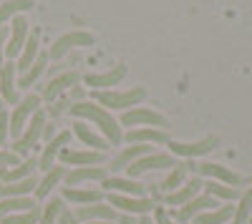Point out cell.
<instances>
[{"instance_id":"1","label":"cell","mask_w":252,"mask_h":224,"mask_svg":"<svg viewBox=\"0 0 252 224\" xmlns=\"http://www.w3.org/2000/svg\"><path fill=\"white\" fill-rule=\"evenodd\" d=\"M71 113H73L76 118H89V121H94V124L103 131V136L111 141V144H121V141H124L121 129H119V124H116V118H114L106 109H103V106L81 101V104H73V106H71Z\"/></svg>"},{"instance_id":"2","label":"cell","mask_w":252,"mask_h":224,"mask_svg":"<svg viewBox=\"0 0 252 224\" xmlns=\"http://www.w3.org/2000/svg\"><path fill=\"white\" fill-rule=\"evenodd\" d=\"M96 104L98 106H106V109H131L136 106L139 101L146 98V88L144 86H134L129 91H96Z\"/></svg>"},{"instance_id":"3","label":"cell","mask_w":252,"mask_h":224,"mask_svg":"<svg viewBox=\"0 0 252 224\" xmlns=\"http://www.w3.org/2000/svg\"><path fill=\"white\" fill-rule=\"evenodd\" d=\"M76 46H94V35L86 33V30H71V33H66V35H61L56 43L51 46L48 56H51V58H63V56H66L71 48H76Z\"/></svg>"},{"instance_id":"4","label":"cell","mask_w":252,"mask_h":224,"mask_svg":"<svg viewBox=\"0 0 252 224\" xmlns=\"http://www.w3.org/2000/svg\"><path fill=\"white\" fill-rule=\"evenodd\" d=\"M43 126H46V116H43V111H35L33 113V121L28 124V129H26V134L20 136L15 144H13V154H28L31 151V146L38 141V136L43 134Z\"/></svg>"},{"instance_id":"5","label":"cell","mask_w":252,"mask_h":224,"mask_svg":"<svg viewBox=\"0 0 252 224\" xmlns=\"http://www.w3.org/2000/svg\"><path fill=\"white\" fill-rule=\"evenodd\" d=\"M177 161L172 154H149V156H141L136 159L131 167H126L129 169V176H141L144 171H152V169H169L174 167Z\"/></svg>"},{"instance_id":"6","label":"cell","mask_w":252,"mask_h":224,"mask_svg":"<svg viewBox=\"0 0 252 224\" xmlns=\"http://www.w3.org/2000/svg\"><path fill=\"white\" fill-rule=\"evenodd\" d=\"M217 144H220V139H217V136H207V139H202V141H192V144H182V141H169V149H172V154H177V156L192 159V156L209 154Z\"/></svg>"},{"instance_id":"7","label":"cell","mask_w":252,"mask_h":224,"mask_svg":"<svg viewBox=\"0 0 252 224\" xmlns=\"http://www.w3.org/2000/svg\"><path fill=\"white\" fill-rule=\"evenodd\" d=\"M109 204L121 207L124 212H131V214H146L149 209H154V201L149 196H124V194H109Z\"/></svg>"},{"instance_id":"8","label":"cell","mask_w":252,"mask_h":224,"mask_svg":"<svg viewBox=\"0 0 252 224\" xmlns=\"http://www.w3.org/2000/svg\"><path fill=\"white\" fill-rule=\"evenodd\" d=\"M212 207H217L215 196H209V194H199V196H194L192 201L182 204V207L174 212V219L184 224V222H189L192 217H197V214H202V212H207V209H212Z\"/></svg>"},{"instance_id":"9","label":"cell","mask_w":252,"mask_h":224,"mask_svg":"<svg viewBox=\"0 0 252 224\" xmlns=\"http://www.w3.org/2000/svg\"><path fill=\"white\" fill-rule=\"evenodd\" d=\"M38 104H40V98H38V96H28V98H23V104H20V106H15V111H13V116H10V129H8L13 136L20 139L26 118H28L31 113L38 111Z\"/></svg>"},{"instance_id":"10","label":"cell","mask_w":252,"mask_h":224,"mask_svg":"<svg viewBox=\"0 0 252 224\" xmlns=\"http://www.w3.org/2000/svg\"><path fill=\"white\" fill-rule=\"evenodd\" d=\"M121 124L124 126H136V124H146V126H166V118L157 111L149 109H131L129 113L121 116Z\"/></svg>"},{"instance_id":"11","label":"cell","mask_w":252,"mask_h":224,"mask_svg":"<svg viewBox=\"0 0 252 224\" xmlns=\"http://www.w3.org/2000/svg\"><path fill=\"white\" fill-rule=\"evenodd\" d=\"M202 179L199 176H194V179H189L184 187H179L177 192H172V194H166V204H172V207H182V204H187V201H192L194 196H199V192H202Z\"/></svg>"},{"instance_id":"12","label":"cell","mask_w":252,"mask_h":224,"mask_svg":"<svg viewBox=\"0 0 252 224\" xmlns=\"http://www.w3.org/2000/svg\"><path fill=\"white\" fill-rule=\"evenodd\" d=\"M76 222H89V219H101V222H114L119 219L114 207H103V204H89V207H78L73 212Z\"/></svg>"},{"instance_id":"13","label":"cell","mask_w":252,"mask_h":224,"mask_svg":"<svg viewBox=\"0 0 252 224\" xmlns=\"http://www.w3.org/2000/svg\"><path fill=\"white\" fill-rule=\"evenodd\" d=\"M197 171L202 176H212V179H220L222 184H229V187H240L242 179L240 174H235L232 169H227L222 164H197Z\"/></svg>"},{"instance_id":"14","label":"cell","mask_w":252,"mask_h":224,"mask_svg":"<svg viewBox=\"0 0 252 224\" xmlns=\"http://www.w3.org/2000/svg\"><path fill=\"white\" fill-rule=\"evenodd\" d=\"M26 40H28V23L20 15H15L13 18V35H10V43L5 46V53H8V58H15V56H20V51H23V46H26Z\"/></svg>"},{"instance_id":"15","label":"cell","mask_w":252,"mask_h":224,"mask_svg":"<svg viewBox=\"0 0 252 224\" xmlns=\"http://www.w3.org/2000/svg\"><path fill=\"white\" fill-rule=\"evenodd\" d=\"M126 76V66L124 63H119V66H114L111 71H106V73H89L86 76V84L89 86H94L96 91L103 86V88H109V86H116L119 81Z\"/></svg>"},{"instance_id":"16","label":"cell","mask_w":252,"mask_h":224,"mask_svg":"<svg viewBox=\"0 0 252 224\" xmlns=\"http://www.w3.org/2000/svg\"><path fill=\"white\" fill-rule=\"evenodd\" d=\"M149 154H154L152 151V146H144V144H134V146H129V149H124L114 161H111V167L109 169H114V171H121L124 167H131L136 159H141V156H149Z\"/></svg>"},{"instance_id":"17","label":"cell","mask_w":252,"mask_h":224,"mask_svg":"<svg viewBox=\"0 0 252 224\" xmlns=\"http://www.w3.org/2000/svg\"><path fill=\"white\" fill-rule=\"evenodd\" d=\"M129 144H169V136L161 129H134L126 134Z\"/></svg>"},{"instance_id":"18","label":"cell","mask_w":252,"mask_h":224,"mask_svg":"<svg viewBox=\"0 0 252 224\" xmlns=\"http://www.w3.org/2000/svg\"><path fill=\"white\" fill-rule=\"evenodd\" d=\"M98 179H106L103 167H76L73 171L66 174V184L76 187V184H81V181H98Z\"/></svg>"},{"instance_id":"19","label":"cell","mask_w":252,"mask_h":224,"mask_svg":"<svg viewBox=\"0 0 252 224\" xmlns=\"http://www.w3.org/2000/svg\"><path fill=\"white\" fill-rule=\"evenodd\" d=\"M81 81V76L78 73H73V71H68V73H63V76H58V78H53L51 84L43 88V98L46 101H53L58 93H63L66 88H71V86H76Z\"/></svg>"},{"instance_id":"20","label":"cell","mask_w":252,"mask_h":224,"mask_svg":"<svg viewBox=\"0 0 252 224\" xmlns=\"http://www.w3.org/2000/svg\"><path fill=\"white\" fill-rule=\"evenodd\" d=\"M0 93H3V101H8V104H15V101H18L15 63H3V71H0Z\"/></svg>"},{"instance_id":"21","label":"cell","mask_w":252,"mask_h":224,"mask_svg":"<svg viewBox=\"0 0 252 224\" xmlns=\"http://www.w3.org/2000/svg\"><path fill=\"white\" fill-rule=\"evenodd\" d=\"M63 199L76 201V204H101V201H103V192H98V189H76V187H66V189H63Z\"/></svg>"},{"instance_id":"22","label":"cell","mask_w":252,"mask_h":224,"mask_svg":"<svg viewBox=\"0 0 252 224\" xmlns=\"http://www.w3.org/2000/svg\"><path fill=\"white\" fill-rule=\"evenodd\" d=\"M73 134L83 141L86 146H94V151H106L109 149V144H106V139L103 136H98V134H94L83 121H78V124H73Z\"/></svg>"},{"instance_id":"23","label":"cell","mask_w":252,"mask_h":224,"mask_svg":"<svg viewBox=\"0 0 252 224\" xmlns=\"http://www.w3.org/2000/svg\"><path fill=\"white\" fill-rule=\"evenodd\" d=\"M33 169H35V159H28V161H23V164H18V167H13V169L0 167V179H3L5 184L23 181V179H28V176L33 174Z\"/></svg>"},{"instance_id":"24","label":"cell","mask_w":252,"mask_h":224,"mask_svg":"<svg viewBox=\"0 0 252 224\" xmlns=\"http://www.w3.org/2000/svg\"><path fill=\"white\" fill-rule=\"evenodd\" d=\"M68 139H71V131H63V134H58L56 139L48 141V146L43 149V156H40V169H43V171H51V161H53V156L61 151V146H66V144H68Z\"/></svg>"},{"instance_id":"25","label":"cell","mask_w":252,"mask_h":224,"mask_svg":"<svg viewBox=\"0 0 252 224\" xmlns=\"http://www.w3.org/2000/svg\"><path fill=\"white\" fill-rule=\"evenodd\" d=\"M61 159L73 167H86V164H101L103 154L101 151H63Z\"/></svg>"},{"instance_id":"26","label":"cell","mask_w":252,"mask_h":224,"mask_svg":"<svg viewBox=\"0 0 252 224\" xmlns=\"http://www.w3.org/2000/svg\"><path fill=\"white\" fill-rule=\"evenodd\" d=\"M35 58H38V33H31L28 40H26V46H23V56H20V60L15 63V71H20V76H23L33 66Z\"/></svg>"},{"instance_id":"27","label":"cell","mask_w":252,"mask_h":224,"mask_svg":"<svg viewBox=\"0 0 252 224\" xmlns=\"http://www.w3.org/2000/svg\"><path fill=\"white\" fill-rule=\"evenodd\" d=\"M103 189L109 192H124L129 196H144V184H136V181H126V179H103Z\"/></svg>"},{"instance_id":"28","label":"cell","mask_w":252,"mask_h":224,"mask_svg":"<svg viewBox=\"0 0 252 224\" xmlns=\"http://www.w3.org/2000/svg\"><path fill=\"white\" fill-rule=\"evenodd\" d=\"M31 8H35L33 0H8V3H3V5H0V28H3L5 20L15 18L18 13H26Z\"/></svg>"},{"instance_id":"29","label":"cell","mask_w":252,"mask_h":224,"mask_svg":"<svg viewBox=\"0 0 252 224\" xmlns=\"http://www.w3.org/2000/svg\"><path fill=\"white\" fill-rule=\"evenodd\" d=\"M46 66H48V53H38V58L33 60V66L20 76V86L23 88H28L31 84H35V81L40 78V73L46 71Z\"/></svg>"},{"instance_id":"30","label":"cell","mask_w":252,"mask_h":224,"mask_svg":"<svg viewBox=\"0 0 252 224\" xmlns=\"http://www.w3.org/2000/svg\"><path fill=\"white\" fill-rule=\"evenodd\" d=\"M63 174H66V169L63 167H51V171H46V176H43V181H40V184L35 187V196H48L51 194V189L58 184V181L63 179Z\"/></svg>"},{"instance_id":"31","label":"cell","mask_w":252,"mask_h":224,"mask_svg":"<svg viewBox=\"0 0 252 224\" xmlns=\"http://www.w3.org/2000/svg\"><path fill=\"white\" fill-rule=\"evenodd\" d=\"M35 179L33 176H28V179H23V181H13V184H5V187H0V194H3V199H8V196H26L28 192H35Z\"/></svg>"},{"instance_id":"32","label":"cell","mask_w":252,"mask_h":224,"mask_svg":"<svg viewBox=\"0 0 252 224\" xmlns=\"http://www.w3.org/2000/svg\"><path fill=\"white\" fill-rule=\"evenodd\" d=\"M229 217H235V207H220L212 212H202L194 219H197V224H224Z\"/></svg>"},{"instance_id":"33","label":"cell","mask_w":252,"mask_h":224,"mask_svg":"<svg viewBox=\"0 0 252 224\" xmlns=\"http://www.w3.org/2000/svg\"><path fill=\"white\" fill-rule=\"evenodd\" d=\"M35 204L28 199V196H8V199H3L0 201V219L3 217H8V212H18V209H33Z\"/></svg>"},{"instance_id":"34","label":"cell","mask_w":252,"mask_h":224,"mask_svg":"<svg viewBox=\"0 0 252 224\" xmlns=\"http://www.w3.org/2000/svg\"><path fill=\"white\" fill-rule=\"evenodd\" d=\"M250 214H252V187L240 196V204L235 207V224H250Z\"/></svg>"},{"instance_id":"35","label":"cell","mask_w":252,"mask_h":224,"mask_svg":"<svg viewBox=\"0 0 252 224\" xmlns=\"http://www.w3.org/2000/svg\"><path fill=\"white\" fill-rule=\"evenodd\" d=\"M184 174H187V167H184V164H174V167H172V174L164 179L161 192H166V194L177 192V189L182 187V181H184Z\"/></svg>"},{"instance_id":"36","label":"cell","mask_w":252,"mask_h":224,"mask_svg":"<svg viewBox=\"0 0 252 224\" xmlns=\"http://www.w3.org/2000/svg\"><path fill=\"white\" fill-rule=\"evenodd\" d=\"M204 194H209V196H220V199H240V192L235 189V187H224V184H204Z\"/></svg>"},{"instance_id":"37","label":"cell","mask_w":252,"mask_h":224,"mask_svg":"<svg viewBox=\"0 0 252 224\" xmlns=\"http://www.w3.org/2000/svg\"><path fill=\"white\" fill-rule=\"evenodd\" d=\"M61 212H63V201L61 199H51L46 204V209H43V214H40V224H56Z\"/></svg>"},{"instance_id":"38","label":"cell","mask_w":252,"mask_h":224,"mask_svg":"<svg viewBox=\"0 0 252 224\" xmlns=\"http://www.w3.org/2000/svg\"><path fill=\"white\" fill-rule=\"evenodd\" d=\"M38 219H40V212H38V207H33V209H28L26 214L3 217V219H0V224H35Z\"/></svg>"},{"instance_id":"39","label":"cell","mask_w":252,"mask_h":224,"mask_svg":"<svg viewBox=\"0 0 252 224\" xmlns=\"http://www.w3.org/2000/svg\"><path fill=\"white\" fill-rule=\"evenodd\" d=\"M8 129H10V118H8V113H5V109H3V111H0V146H3V141H5Z\"/></svg>"},{"instance_id":"40","label":"cell","mask_w":252,"mask_h":224,"mask_svg":"<svg viewBox=\"0 0 252 224\" xmlns=\"http://www.w3.org/2000/svg\"><path fill=\"white\" fill-rule=\"evenodd\" d=\"M0 167H18V154L0 151Z\"/></svg>"},{"instance_id":"41","label":"cell","mask_w":252,"mask_h":224,"mask_svg":"<svg viewBox=\"0 0 252 224\" xmlns=\"http://www.w3.org/2000/svg\"><path fill=\"white\" fill-rule=\"evenodd\" d=\"M154 217H157V224H174V222L169 219V214H166L161 207H154Z\"/></svg>"},{"instance_id":"42","label":"cell","mask_w":252,"mask_h":224,"mask_svg":"<svg viewBox=\"0 0 252 224\" xmlns=\"http://www.w3.org/2000/svg\"><path fill=\"white\" fill-rule=\"evenodd\" d=\"M3 43H5V28H0V71H3Z\"/></svg>"},{"instance_id":"43","label":"cell","mask_w":252,"mask_h":224,"mask_svg":"<svg viewBox=\"0 0 252 224\" xmlns=\"http://www.w3.org/2000/svg\"><path fill=\"white\" fill-rule=\"evenodd\" d=\"M61 224H76L73 214H66V212H61Z\"/></svg>"},{"instance_id":"44","label":"cell","mask_w":252,"mask_h":224,"mask_svg":"<svg viewBox=\"0 0 252 224\" xmlns=\"http://www.w3.org/2000/svg\"><path fill=\"white\" fill-rule=\"evenodd\" d=\"M139 224H154L149 217H146V214H141V219H139Z\"/></svg>"},{"instance_id":"45","label":"cell","mask_w":252,"mask_h":224,"mask_svg":"<svg viewBox=\"0 0 252 224\" xmlns=\"http://www.w3.org/2000/svg\"><path fill=\"white\" fill-rule=\"evenodd\" d=\"M94 224H111V222H94Z\"/></svg>"},{"instance_id":"46","label":"cell","mask_w":252,"mask_h":224,"mask_svg":"<svg viewBox=\"0 0 252 224\" xmlns=\"http://www.w3.org/2000/svg\"><path fill=\"white\" fill-rule=\"evenodd\" d=\"M0 111H3V98H0Z\"/></svg>"},{"instance_id":"47","label":"cell","mask_w":252,"mask_h":224,"mask_svg":"<svg viewBox=\"0 0 252 224\" xmlns=\"http://www.w3.org/2000/svg\"><path fill=\"white\" fill-rule=\"evenodd\" d=\"M250 224H252V217H250Z\"/></svg>"}]
</instances>
